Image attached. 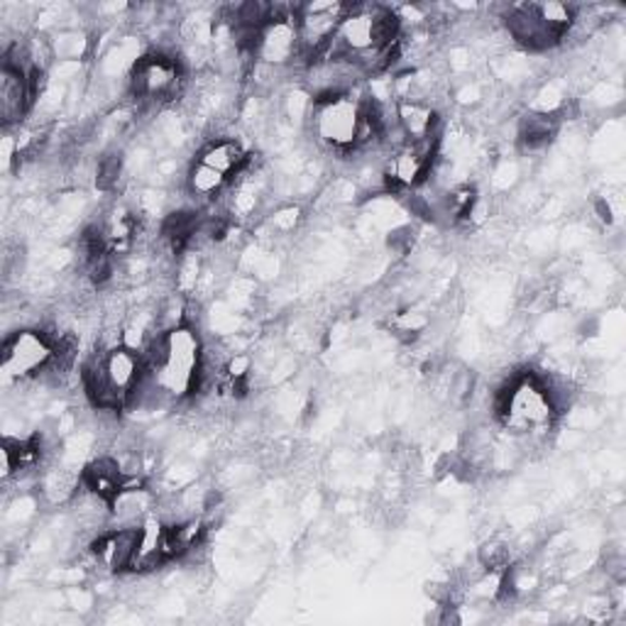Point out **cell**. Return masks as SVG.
Instances as JSON below:
<instances>
[{
    "mask_svg": "<svg viewBox=\"0 0 626 626\" xmlns=\"http://www.w3.org/2000/svg\"><path fill=\"white\" fill-rule=\"evenodd\" d=\"M203 352L201 340L191 326H176L164 333V352L152 372L156 381L170 399H186L201 387Z\"/></svg>",
    "mask_w": 626,
    "mask_h": 626,
    "instance_id": "cell-1",
    "label": "cell"
},
{
    "mask_svg": "<svg viewBox=\"0 0 626 626\" xmlns=\"http://www.w3.org/2000/svg\"><path fill=\"white\" fill-rule=\"evenodd\" d=\"M52 358L54 340L45 330H17L3 342V377L5 381L37 377Z\"/></svg>",
    "mask_w": 626,
    "mask_h": 626,
    "instance_id": "cell-2",
    "label": "cell"
},
{
    "mask_svg": "<svg viewBox=\"0 0 626 626\" xmlns=\"http://www.w3.org/2000/svg\"><path fill=\"white\" fill-rule=\"evenodd\" d=\"M360 127V101L352 98V93L326 98V101H316V111H313V130L323 142L333 147V150H352L358 140Z\"/></svg>",
    "mask_w": 626,
    "mask_h": 626,
    "instance_id": "cell-3",
    "label": "cell"
},
{
    "mask_svg": "<svg viewBox=\"0 0 626 626\" xmlns=\"http://www.w3.org/2000/svg\"><path fill=\"white\" fill-rule=\"evenodd\" d=\"M181 86V68L174 57L156 52L142 57L133 66L130 91L142 101H156V98H174Z\"/></svg>",
    "mask_w": 626,
    "mask_h": 626,
    "instance_id": "cell-4",
    "label": "cell"
},
{
    "mask_svg": "<svg viewBox=\"0 0 626 626\" xmlns=\"http://www.w3.org/2000/svg\"><path fill=\"white\" fill-rule=\"evenodd\" d=\"M258 57L267 64L281 66L289 64L293 59H301V39L297 17H277L262 29Z\"/></svg>",
    "mask_w": 626,
    "mask_h": 626,
    "instance_id": "cell-5",
    "label": "cell"
},
{
    "mask_svg": "<svg viewBox=\"0 0 626 626\" xmlns=\"http://www.w3.org/2000/svg\"><path fill=\"white\" fill-rule=\"evenodd\" d=\"M137 534H140V526H123L115 528V531H108L101 538L93 541V555L96 561L105 571L121 573L130 571L135 546H137Z\"/></svg>",
    "mask_w": 626,
    "mask_h": 626,
    "instance_id": "cell-6",
    "label": "cell"
},
{
    "mask_svg": "<svg viewBox=\"0 0 626 626\" xmlns=\"http://www.w3.org/2000/svg\"><path fill=\"white\" fill-rule=\"evenodd\" d=\"M35 103L33 91H29L27 74L3 64L0 68V115H3L5 127L20 123Z\"/></svg>",
    "mask_w": 626,
    "mask_h": 626,
    "instance_id": "cell-7",
    "label": "cell"
},
{
    "mask_svg": "<svg viewBox=\"0 0 626 626\" xmlns=\"http://www.w3.org/2000/svg\"><path fill=\"white\" fill-rule=\"evenodd\" d=\"M103 360H105V375L111 379L113 389L123 397V401H127V395H130L137 381L145 375L142 352L117 346L103 352Z\"/></svg>",
    "mask_w": 626,
    "mask_h": 626,
    "instance_id": "cell-8",
    "label": "cell"
},
{
    "mask_svg": "<svg viewBox=\"0 0 626 626\" xmlns=\"http://www.w3.org/2000/svg\"><path fill=\"white\" fill-rule=\"evenodd\" d=\"M506 27L518 45L528 49H548L561 42V37L553 35L541 20H538L534 5H518L506 13Z\"/></svg>",
    "mask_w": 626,
    "mask_h": 626,
    "instance_id": "cell-9",
    "label": "cell"
},
{
    "mask_svg": "<svg viewBox=\"0 0 626 626\" xmlns=\"http://www.w3.org/2000/svg\"><path fill=\"white\" fill-rule=\"evenodd\" d=\"M397 125L399 130L404 133L406 142H428V140H438L436 130H438V115L434 108L424 101H401L397 108Z\"/></svg>",
    "mask_w": 626,
    "mask_h": 626,
    "instance_id": "cell-10",
    "label": "cell"
},
{
    "mask_svg": "<svg viewBox=\"0 0 626 626\" xmlns=\"http://www.w3.org/2000/svg\"><path fill=\"white\" fill-rule=\"evenodd\" d=\"M123 483L125 473L121 463L113 458L93 460V463L82 473V487L86 492L101 497L108 506H111L113 499L123 492Z\"/></svg>",
    "mask_w": 626,
    "mask_h": 626,
    "instance_id": "cell-11",
    "label": "cell"
},
{
    "mask_svg": "<svg viewBox=\"0 0 626 626\" xmlns=\"http://www.w3.org/2000/svg\"><path fill=\"white\" fill-rule=\"evenodd\" d=\"M162 541H164V522H160V518H147V522H142L140 534H137L130 571L145 573L154 571L156 565H162L166 561Z\"/></svg>",
    "mask_w": 626,
    "mask_h": 626,
    "instance_id": "cell-12",
    "label": "cell"
},
{
    "mask_svg": "<svg viewBox=\"0 0 626 626\" xmlns=\"http://www.w3.org/2000/svg\"><path fill=\"white\" fill-rule=\"evenodd\" d=\"M199 162L213 166L215 172L223 176L238 174L245 170V164L250 162V156L242 152V147L235 140H215L199 154Z\"/></svg>",
    "mask_w": 626,
    "mask_h": 626,
    "instance_id": "cell-13",
    "label": "cell"
},
{
    "mask_svg": "<svg viewBox=\"0 0 626 626\" xmlns=\"http://www.w3.org/2000/svg\"><path fill=\"white\" fill-rule=\"evenodd\" d=\"M555 127L558 121L553 115H526L522 125H518V145L526 152L541 150V147L553 140Z\"/></svg>",
    "mask_w": 626,
    "mask_h": 626,
    "instance_id": "cell-14",
    "label": "cell"
},
{
    "mask_svg": "<svg viewBox=\"0 0 626 626\" xmlns=\"http://www.w3.org/2000/svg\"><path fill=\"white\" fill-rule=\"evenodd\" d=\"M534 10H536L538 20H541V23L561 39H563V35L567 33V27H571L573 20H575L573 8L565 5V3H555V0H548V3H536Z\"/></svg>",
    "mask_w": 626,
    "mask_h": 626,
    "instance_id": "cell-15",
    "label": "cell"
},
{
    "mask_svg": "<svg viewBox=\"0 0 626 626\" xmlns=\"http://www.w3.org/2000/svg\"><path fill=\"white\" fill-rule=\"evenodd\" d=\"M225 181H228V176H223L221 172H215L213 166L203 162H196L189 172V189L199 196L218 193L225 186Z\"/></svg>",
    "mask_w": 626,
    "mask_h": 626,
    "instance_id": "cell-16",
    "label": "cell"
},
{
    "mask_svg": "<svg viewBox=\"0 0 626 626\" xmlns=\"http://www.w3.org/2000/svg\"><path fill=\"white\" fill-rule=\"evenodd\" d=\"M117 176H121V156L117 154H108L98 162V172H96V184L101 189H113Z\"/></svg>",
    "mask_w": 626,
    "mask_h": 626,
    "instance_id": "cell-17",
    "label": "cell"
},
{
    "mask_svg": "<svg viewBox=\"0 0 626 626\" xmlns=\"http://www.w3.org/2000/svg\"><path fill=\"white\" fill-rule=\"evenodd\" d=\"M479 563H483L487 571H502L509 563V548L502 543H487L483 551H479Z\"/></svg>",
    "mask_w": 626,
    "mask_h": 626,
    "instance_id": "cell-18",
    "label": "cell"
}]
</instances>
